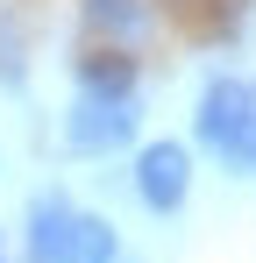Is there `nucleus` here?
Listing matches in <instances>:
<instances>
[{"label": "nucleus", "mask_w": 256, "mask_h": 263, "mask_svg": "<svg viewBox=\"0 0 256 263\" xmlns=\"http://www.w3.org/2000/svg\"><path fill=\"white\" fill-rule=\"evenodd\" d=\"M85 220L64 192H36L29 199V263H79V242H85Z\"/></svg>", "instance_id": "obj_3"}, {"label": "nucleus", "mask_w": 256, "mask_h": 263, "mask_svg": "<svg viewBox=\"0 0 256 263\" xmlns=\"http://www.w3.org/2000/svg\"><path fill=\"white\" fill-rule=\"evenodd\" d=\"M64 142H71L79 157L128 149V142H135V100H79L71 121H64Z\"/></svg>", "instance_id": "obj_4"}, {"label": "nucleus", "mask_w": 256, "mask_h": 263, "mask_svg": "<svg viewBox=\"0 0 256 263\" xmlns=\"http://www.w3.org/2000/svg\"><path fill=\"white\" fill-rule=\"evenodd\" d=\"M0 263H7V249H0Z\"/></svg>", "instance_id": "obj_9"}, {"label": "nucleus", "mask_w": 256, "mask_h": 263, "mask_svg": "<svg viewBox=\"0 0 256 263\" xmlns=\"http://www.w3.org/2000/svg\"><path fill=\"white\" fill-rule=\"evenodd\" d=\"M79 100H135V57L128 50H85L79 57Z\"/></svg>", "instance_id": "obj_6"}, {"label": "nucleus", "mask_w": 256, "mask_h": 263, "mask_svg": "<svg viewBox=\"0 0 256 263\" xmlns=\"http://www.w3.org/2000/svg\"><path fill=\"white\" fill-rule=\"evenodd\" d=\"M249 114H256L249 79L213 71L207 86H199V107H192V135H199V149L228 157V164H242V157H249Z\"/></svg>", "instance_id": "obj_1"}, {"label": "nucleus", "mask_w": 256, "mask_h": 263, "mask_svg": "<svg viewBox=\"0 0 256 263\" xmlns=\"http://www.w3.org/2000/svg\"><path fill=\"white\" fill-rule=\"evenodd\" d=\"M29 79V64H22V36H14V22L0 14V86H22Z\"/></svg>", "instance_id": "obj_7"}, {"label": "nucleus", "mask_w": 256, "mask_h": 263, "mask_svg": "<svg viewBox=\"0 0 256 263\" xmlns=\"http://www.w3.org/2000/svg\"><path fill=\"white\" fill-rule=\"evenodd\" d=\"M150 22H157L150 0H85V36H93V50H135L150 36Z\"/></svg>", "instance_id": "obj_5"}, {"label": "nucleus", "mask_w": 256, "mask_h": 263, "mask_svg": "<svg viewBox=\"0 0 256 263\" xmlns=\"http://www.w3.org/2000/svg\"><path fill=\"white\" fill-rule=\"evenodd\" d=\"M135 199L150 206V214H178L185 199H192V149L185 142H142L135 149Z\"/></svg>", "instance_id": "obj_2"}, {"label": "nucleus", "mask_w": 256, "mask_h": 263, "mask_svg": "<svg viewBox=\"0 0 256 263\" xmlns=\"http://www.w3.org/2000/svg\"><path fill=\"white\" fill-rule=\"evenodd\" d=\"M256 92V86H249ZM242 164H256V114H249V157H242Z\"/></svg>", "instance_id": "obj_8"}]
</instances>
